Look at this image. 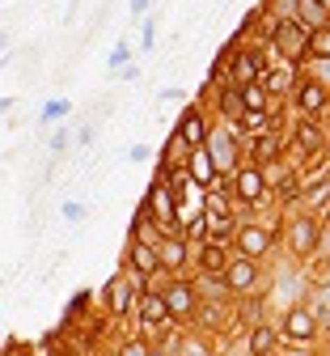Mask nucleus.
<instances>
[{"label":"nucleus","mask_w":330,"mask_h":356,"mask_svg":"<svg viewBox=\"0 0 330 356\" xmlns=\"http://www.w3.org/2000/svg\"><path fill=\"white\" fill-rule=\"evenodd\" d=\"M322 220L309 208H292V212H279V242L297 263H309L317 254V238H322Z\"/></svg>","instance_id":"f257e3e1"},{"label":"nucleus","mask_w":330,"mask_h":356,"mask_svg":"<svg viewBox=\"0 0 330 356\" xmlns=\"http://www.w3.org/2000/svg\"><path fill=\"white\" fill-rule=\"evenodd\" d=\"M267 30H271V56L279 64H292V68H309V26L301 17H267Z\"/></svg>","instance_id":"f03ea898"},{"label":"nucleus","mask_w":330,"mask_h":356,"mask_svg":"<svg viewBox=\"0 0 330 356\" xmlns=\"http://www.w3.org/2000/svg\"><path fill=\"white\" fill-rule=\"evenodd\" d=\"M233 200H238V216H263V208L275 204L271 195V183H267V170L254 165V161H242L233 170Z\"/></svg>","instance_id":"7ed1b4c3"},{"label":"nucleus","mask_w":330,"mask_h":356,"mask_svg":"<svg viewBox=\"0 0 330 356\" xmlns=\"http://www.w3.org/2000/svg\"><path fill=\"white\" fill-rule=\"evenodd\" d=\"M153 289H161L165 293V301H170V314H174V323L178 327H195V318H199V305H204V293H199V284H195V276H153Z\"/></svg>","instance_id":"20e7f679"},{"label":"nucleus","mask_w":330,"mask_h":356,"mask_svg":"<svg viewBox=\"0 0 330 356\" xmlns=\"http://www.w3.org/2000/svg\"><path fill=\"white\" fill-rule=\"evenodd\" d=\"M288 140H292L288 157L305 170V161H313V157L330 153V123H326V119H317V115H292Z\"/></svg>","instance_id":"39448f33"},{"label":"nucleus","mask_w":330,"mask_h":356,"mask_svg":"<svg viewBox=\"0 0 330 356\" xmlns=\"http://www.w3.org/2000/svg\"><path fill=\"white\" fill-rule=\"evenodd\" d=\"M208 153H212V161H216V170L220 174H233L242 161H246V136L238 131V123H212V131H208Z\"/></svg>","instance_id":"423d86ee"},{"label":"nucleus","mask_w":330,"mask_h":356,"mask_svg":"<svg viewBox=\"0 0 330 356\" xmlns=\"http://www.w3.org/2000/svg\"><path fill=\"white\" fill-rule=\"evenodd\" d=\"M275 246H279V212H275V220L246 216L242 229H238V242H233V250H242L250 259H267Z\"/></svg>","instance_id":"0eeeda50"},{"label":"nucleus","mask_w":330,"mask_h":356,"mask_svg":"<svg viewBox=\"0 0 330 356\" xmlns=\"http://www.w3.org/2000/svg\"><path fill=\"white\" fill-rule=\"evenodd\" d=\"M317 331H322V318H317V309L297 301L284 309V318H279V339L292 343V348H313L317 343Z\"/></svg>","instance_id":"6e6552de"},{"label":"nucleus","mask_w":330,"mask_h":356,"mask_svg":"<svg viewBox=\"0 0 330 356\" xmlns=\"http://www.w3.org/2000/svg\"><path fill=\"white\" fill-rule=\"evenodd\" d=\"M98 301H102V314H110V318H127V314H135L140 289H135V280H131L127 267H123V272H115V276H106V284L98 289Z\"/></svg>","instance_id":"1a4fd4ad"},{"label":"nucleus","mask_w":330,"mask_h":356,"mask_svg":"<svg viewBox=\"0 0 330 356\" xmlns=\"http://www.w3.org/2000/svg\"><path fill=\"white\" fill-rule=\"evenodd\" d=\"M288 106H292V115H317V119H326L330 115V81H322L317 72H301Z\"/></svg>","instance_id":"9d476101"},{"label":"nucleus","mask_w":330,"mask_h":356,"mask_svg":"<svg viewBox=\"0 0 330 356\" xmlns=\"http://www.w3.org/2000/svg\"><path fill=\"white\" fill-rule=\"evenodd\" d=\"M135 318H140V335H149V339H157V343H161V335H165L170 327H178L161 289L140 293V301H135Z\"/></svg>","instance_id":"9b49d317"},{"label":"nucleus","mask_w":330,"mask_h":356,"mask_svg":"<svg viewBox=\"0 0 330 356\" xmlns=\"http://www.w3.org/2000/svg\"><path fill=\"white\" fill-rule=\"evenodd\" d=\"M195 242L186 238V234H178V229H170L161 242H157V259H161V272L165 276H186V272H195V250H191Z\"/></svg>","instance_id":"f8f14e48"},{"label":"nucleus","mask_w":330,"mask_h":356,"mask_svg":"<svg viewBox=\"0 0 330 356\" xmlns=\"http://www.w3.org/2000/svg\"><path fill=\"white\" fill-rule=\"evenodd\" d=\"M267 68H271V47H263V42H242L233 51V85H254L267 76Z\"/></svg>","instance_id":"ddd939ff"},{"label":"nucleus","mask_w":330,"mask_h":356,"mask_svg":"<svg viewBox=\"0 0 330 356\" xmlns=\"http://www.w3.org/2000/svg\"><path fill=\"white\" fill-rule=\"evenodd\" d=\"M224 280L233 289V297H250L258 284H263V259H250L242 250H233L229 267H224Z\"/></svg>","instance_id":"4468645a"},{"label":"nucleus","mask_w":330,"mask_h":356,"mask_svg":"<svg viewBox=\"0 0 330 356\" xmlns=\"http://www.w3.org/2000/svg\"><path fill=\"white\" fill-rule=\"evenodd\" d=\"M288 149H292V140H288V131H267V136H254V140H246V161H254V165H275V161H284L288 157Z\"/></svg>","instance_id":"2eb2a0df"},{"label":"nucleus","mask_w":330,"mask_h":356,"mask_svg":"<svg viewBox=\"0 0 330 356\" xmlns=\"http://www.w3.org/2000/svg\"><path fill=\"white\" fill-rule=\"evenodd\" d=\"M212 106H204V102H191L182 115H178V123H174V131L186 140V145H208V131H212V115H208Z\"/></svg>","instance_id":"dca6fc26"},{"label":"nucleus","mask_w":330,"mask_h":356,"mask_svg":"<svg viewBox=\"0 0 330 356\" xmlns=\"http://www.w3.org/2000/svg\"><path fill=\"white\" fill-rule=\"evenodd\" d=\"M123 267L131 276H161V259H157V246L149 242H140V238H127L123 242Z\"/></svg>","instance_id":"f3484780"},{"label":"nucleus","mask_w":330,"mask_h":356,"mask_svg":"<svg viewBox=\"0 0 330 356\" xmlns=\"http://www.w3.org/2000/svg\"><path fill=\"white\" fill-rule=\"evenodd\" d=\"M145 204L153 208V216L161 220L165 229H174V225H178V191H174L170 183H157V178H153L149 191H145Z\"/></svg>","instance_id":"a211bd4d"},{"label":"nucleus","mask_w":330,"mask_h":356,"mask_svg":"<svg viewBox=\"0 0 330 356\" xmlns=\"http://www.w3.org/2000/svg\"><path fill=\"white\" fill-rule=\"evenodd\" d=\"M279 327H271V323H254V327H246V356H275L279 352Z\"/></svg>","instance_id":"6ab92c4d"},{"label":"nucleus","mask_w":330,"mask_h":356,"mask_svg":"<svg viewBox=\"0 0 330 356\" xmlns=\"http://www.w3.org/2000/svg\"><path fill=\"white\" fill-rule=\"evenodd\" d=\"M233 259V246H216V242H199L195 246V272H208V276H224V267Z\"/></svg>","instance_id":"aec40b11"},{"label":"nucleus","mask_w":330,"mask_h":356,"mask_svg":"<svg viewBox=\"0 0 330 356\" xmlns=\"http://www.w3.org/2000/svg\"><path fill=\"white\" fill-rule=\"evenodd\" d=\"M212 111L224 119V123H238L242 119V111H246V102H242V85H220L216 94H212Z\"/></svg>","instance_id":"412c9836"},{"label":"nucleus","mask_w":330,"mask_h":356,"mask_svg":"<svg viewBox=\"0 0 330 356\" xmlns=\"http://www.w3.org/2000/svg\"><path fill=\"white\" fill-rule=\"evenodd\" d=\"M186 165H191V178H195L199 187H212L216 178H220V170H216V161H212L208 145H195V149H191V157H186Z\"/></svg>","instance_id":"4be33fe9"},{"label":"nucleus","mask_w":330,"mask_h":356,"mask_svg":"<svg viewBox=\"0 0 330 356\" xmlns=\"http://www.w3.org/2000/svg\"><path fill=\"white\" fill-rule=\"evenodd\" d=\"M238 131H242L246 140H254V136H267V131H275V119H271V111H242Z\"/></svg>","instance_id":"5701e85b"},{"label":"nucleus","mask_w":330,"mask_h":356,"mask_svg":"<svg viewBox=\"0 0 330 356\" xmlns=\"http://www.w3.org/2000/svg\"><path fill=\"white\" fill-rule=\"evenodd\" d=\"M208 339H216V335H208V331H199V335H182L174 356H216V348H212Z\"/></svg>","instance_id":"b1692460"},{"label":"nucleus","mask_w":330,"mask_h":356,"mask_svg":"<svg viewBox=\"0 0 330 356\" xmlns=\"http://www.w3.org/2000/svg\"><path fill=\"white\" fill-rule=\"evenodd\" d=\"M297 17H301L309 30H317V26L330 22V9L322 5V0H297Z\"/></svg>","instance_id":"393cba45"},{"label":"nucleus","mask_w":330,"mask_h":356,"mask_svg":"<svg viewBox=\"0 0 330 356\" xmlns=\"http://www.w3.org/2000/svg\"><path fill=\"white\" fill-rule=\"evenodd\" d=\"M326 60H330V22L309 34V64H326Z\"/></svg>","instance_id":"a878e982"},{"label":"nucleus","mask_w":330,"mask_h":356,"mask_svg":"<svg viewBox=\"0 0 330 356\" xmlns=\"http://www.w3.org/2000/svg\"><path fill=\"white\" fill-rule=\"evenodd\" d=\"M242 102H246V111H271V94H267V85L263 81H254V85H242Z\"/></svg>","instance_id":"bb28decb"},{"label":"nucleus","mask_w":330,"mask_h":356,"mask_svg":"<svg viewBox=\"0 0 330 356\" xmlns=\"http://www.w3.org/2000/svg\"><path fill=\"white\" fill-rule=\"evenodd\" d=\"M115 356H153V339L149 335H127V339H119Z\"/></svg>","instance_id":"cd10ccee"},{"label":"nucleus","mask_w":330,"mask_h":356,"mask_svg":"<svg viewBox=\"0 0 330 356\" xmlns=\"http://www.w3.org/2000/svg\"><path fill=\"white\" fill-rule=\"evenodd\" d=\"M68 111H72L68 98H51V102L38 111V123H60V119H68Z\"/></svg>","instance_id":"c85d7f7f"},{"label":"nucleus","mask_w":330,"mask_h":356,"mask_svg":"<svg viewBox=\"0 0 330 356\" xmlns=\"http://www.w3.org/2000/svg\"><path fill=\"white\" fill-rule=\"evenodd\" d=\"M127 64H131V42H127V38H119L115 47H110V60H106V68H110V72H123Z\"/></svg>","instance_id":"c756f323"},{"label":"nucleus","mask_w":330,"mask_h":356,"mask_svg":"<svg viewBox=\"0 0 330 356\" xmlns=\"http://www.w3.org/2000/svg\"><path fill=\"white\" fill-rule=\"evenodd\" d=\"M93 301H98V297H93L89 289H76V293H72V301H68V314H72V318H85L89 309H93Z\"/></svg>","instance_id":"7c9ffc66"},{"label":"nucleus","mask_w":330,"mask_h":356,"mask_svg":"<svg viewBox=\"0 0 330 356\" xmlns=\"http://www.w3.org/2000/svg\"><path fill=\"white\" fill-rule=\"evenodd\" d=\"M161 157H174V161H186V157H191V145H186V140L178 136V131H170V140L161 145Z\"/></svg>","instance_id":"2f4dec72"},{"label":"nucleus","mask_w":330,"mask_h":356,"mask_svg":"<svg viewBox=\"0 0 330 356\" xmlns=\"http://www.w3.org/2000/svg\"><path fill=\"white\" fill-rule=\"evenodd\" d=\"M153 42H157V13H145L140 17V47L153 51Z\"/></svg>","instance_id":"473e14b6"},{"label":"nucleus","mask_w":330,"mask_h":356,"mask_svg":"<svg viewBox=\"0 0 330 356\" xmlns=\"http://www.w3.org/2000/svg\"><path fill=\"white\" fill-rule=\"evenodd\" d=\"M60 216L76 225V220H85V216H89V208H85L81 200H64V204H60Z\"/></svg>","instance_id":"72a5a7b5"},{"label":"nucleus","mask_w":330,"mask_h":356,"mask_svg":"<svg viewBox=\"0 0 330 356\" xmlns=\"http://www.w3.org/2000/svg\"><path fill=\"white\" fill-rule=\"evenodd\" d=\"M182 98H191V94L178 89V85H170V89H161V94H157V102H182Z\"/></svg>","instance_id":"f704fd0d"},{"label":"nucleus","mask_w":330,"mask_h":356,"mask_svg":"<svg viewBox=\"0 0 330 356\" xmlns=\"http://www.w3.org/2000/svg\"><path fill=\"white\" fill-rule=\"evenodd\" d=\"M64 149H68V127H56V136H51V153L60 157Z\"/></svg>","instance_id":"c9c22d12"},{"label":"nucleus","mask_w":330,"mask_h":356,"mask_svg":"<svg viewBox=\"0 0 330 356\" xmlns=\"http://www.w3.org/2000/svg\"><path fill=\"white\" fill-rule=\"evenodd\" d=\"M127 157H131V161H153V149H149V145H131Z\"/></svg>","instance_id":"e433bc0d"},{"label":"nucleus","mask_w":330,"mask_h":356,"mask_svg":"<svg viewBox=\"0 0 330 356\" xmlns=\"http://www.w3.org/2000/svg\"><path fill=\"white\" fill-rule=\"evenodd\" d=\"M149 5H153V0H127V9H131L135 17H145V13H149Z\"/></svg>","instance_id":"4c0bfd02"},{"label":"nucleus","mask_w":330,"mask_h":356,"mask_svg":"<svg viewBox=\"0 0 330 356\" xmlns=\"http://www.w3.org/2000/svg\"><path fill=\"white\" fill-rule=\"evenodd\" d=\"M93 136H98L93 127H81V131H76V145H85V149H89V145H93Z\"/></svg>","instance_id":"58836bf2"},{"label":"nucleus","mask_w":330,"mask_h":356,"mask_svg":"<svg viewBox=\"0 0 330 356\" xmlns=\"http://www.w3.org/2000/svg\"><path fill=\"white\" fill-rule=\"evenodd\" d=\"M322 5H326V9H330V0H322Z\"/></svg>","instance_id":"ea45409f"},{"label":"nucleus","mask_w":330,"mask_h":356,"mask_svg":"<svg viewBox=\"0 0 330 356\" xmlns=\"http://www.w3.org/2000/svg\"><path fill=\"white\" fill-rule=\"evenodd\" d=\"M326 123H330V115H326Z\"/></svg>","instance_id":"a19ab883"},{"label":"nucleus","mask_w":330,"mask_h":356,"mask_svg":"<svg viewBox=\"0 0 330 356\" xmlns=\"http://www.w3.org/2000/svg\"><path fill=\"white\" fill-rule=\"evenodd\" d=\"M326 216H330V212H326Z\"/></svg>","instance_id":"79ce46f5"}]
</instances>
